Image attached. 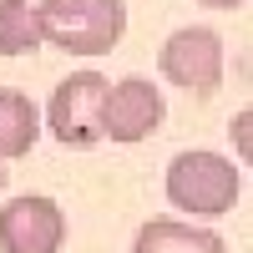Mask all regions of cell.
<instances>
[{"instance_id": "1", "label": "cell", "mask_w": 253, "mask_h": 253, "mask_svg": "<svg viewBox=\"0 0 253 253\" xmlns=\"http://www.w3.org/2000/svg\"><path fill=\"white\" fill-rule=\"evenodd\" d=\"M243 198V172L223 152L187 147L167 162V203L187 218H223Z\"/></svg>"}, {"instance_id": "2", "label": "cell", "mask_w": 253, "mask_h": 253, "mask_svg": "<svg viewBox=\"0 0 253 253\" xmlns=\"http://www.w3.org/2000/svg\"><path fill=\"white\" fill-rule=\"evenodd\" d=\"M41 41L61 46L66 56H107L126 36V5L122 0H46L36 5Z\"/></svg>"}, {"instance_id": "3", "label": "cell", "mask_w": 253, "mask_h": 253, "mask_svg": "<svg viewBox=\"0 0 253 253\" xmlns=\"http://www.w3.org/2000/svg\"><path fill=\"white\" fill-rule=\"evenodd\" d=\"M157 66H162V76L172 81V86H182L187 96L208 101L223 86V36L208 31V26H182V31H172L162 41Z\"/></svg>"}, {"instance_id": "4", "label": "cell", "mask_w": 253, "mask_h": 253, "mask_svg": "<svg viewBox=\"0 0 253 253\" xmlns=\"http://www.w3.org/2000/svg\"><path fill=\"white\" fill-rule=\"evenodd\" d=\"M112 81L101 71H71L66 81H56V91L46 101V126L61 147H96L101 142V101H107Z\"/></svg>"}, {"instance_id": "5", "label": "cell", "mask_w": 253, "mask_h": 253, "mask_svg": "<svg viewBox=\"0 0 253 253\" xmlns=\"http://www.w3.org/2000/svg\"><path fill=\"white\" fill-rule=\"evenodd\" d=\"M66 248V213L46 193L10 198L0 208V253H61Z\"/></svg>"}, {"instance_id": "6", "label": "cell", "mask_w": 253, "mask_h": 253, "mask_svg": "<svg viewBox=\"0 0 253 253\" xmlns=\"http://www.w3.org/2000/svg\"><path fill=\"white\" fill-rule=\"evenodd\" d=\"M167 117V101L162 91L152 86L147 76H122L117 86H107V101H101V142H122V147H132V142H147L162 126Z\"/></svg>"}, {"instance_id": "7", "label": "cell", "mask_w": 253, "mask_h": 253, "mask_svg": "<svg viewBox=\"0 0 253 253\" xmlns=\"http://www.w3.org/2000/svg\"><path fill=\"white\" fill-rule=\"evenodd\" d=\"M132 253H228V243H223V233L182 223V218H147L137 228Z\"/></svg>"}, {"instance_id": "8", "label": "cell", "mask_w": 253, "mask_h": 253, "mask_svg": "<svg viewBox=\"0 0 253 253\" xmlns=\"http://www.w3.org/2000/svg\"><path fill=\"white\" fill-rule=\"evenodd\" d=\"M36 142H41V107L26 91L5 86V91H0V162L31 157Z\"/></svg>"}, {"instance_id": "9", "label": "cell", "mask_w": 253, "mask_h": 253, "mask_svg": "<svg viewBox=\"0 0 253 253\" xmlns=\"http://www.w3.org/2000/svg\"><path fill=\"white\" fill-rule=\"evenodd\" d=\"M41 20L31 0H0V56H31L41 51Z\"/></svg>"}, {"instance_id": "10", "label": "cell", "mask_w": 253, "mask_h": 253, "mask_svg": "<svg viewBox=\"0 0 253 253\" xmlns=\"http://www.w3.org/2000/svg\"><path fill=\"white\" fill-rule=\"evenodd\" d=\"M248 126H253V112L243 107L238 117H233V126H228V132H233V142H238V157L248 162V152H253V132H248Z\"/></svg>"}, {"instance_id": "11", "label": "cell", "mask_w": 253, "mask_h": 253, "mask_svg": "<svg viewBox=\"0 0 253 253\" xmlns=\"http://www.w3.org/2000/svg\"><path fill=\"white\" fill-rule=\"evenodd\" d=\"M198 5H213V10H243L248 0H198Z\"/></svg>"}, {"instance_id": "12", "label": "cell", "mask_w": 253, "mask_h": 253, "mask_svg": "<svg viewBox=\"0 0 253 253\" xmlns=\"http://www.w3.org/2000/svg\"><path fill=\"white\" fill-rule=\"evenodd\" d=\"M0 193H5V162H0Z\"/></svg>"}]
</instances>
